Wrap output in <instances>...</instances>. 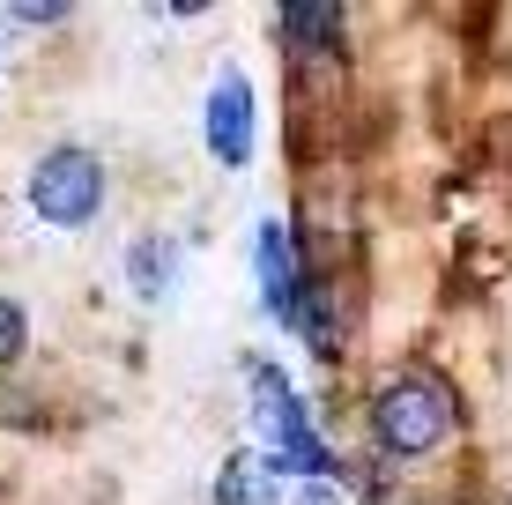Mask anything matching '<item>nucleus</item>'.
<instances>
[{
  "instance_id": "nucleus-1",
  "label": "nucleus",
  "mask_w": 512,
  "mask_h": 505,
  "mask_svg": "<svg viewBox=\"0 0 512 505\" xmlns=\"http://www.w3.org/2000/svg\"><path fill=\"white\" fill-rule=\"evenodd\" d=\"M372 439L386 446V454H431V446H446L453 439V394H446V379H431V372H401V379H386L379 387V402H372Z\"/></svg>"
},
{
  "instance_id": "nucleus-2",
  "label": "nucleus",
  "mask_w": 512,
  "mask_h": 505,
  "mask_svg": "<svg viewBox=\"0 0 512 505\" xmlns=\"http://www.w3.org/2000/svg\"><path fill=\"white\" fill-rule=\"evenodd\" d=\"M253 431L260 446H268V468L275 476H327V446L320 431H312L305 402H297V387L275 372V364H253Z\"/></svg>"
},
{
  "instance_id": "nucleus-3",
  "label": "nucleus",
  "mask_w": 512,
  "mask_h": 505,
  "mask_svg": "<svg viewBox=\"0 0 512 505\" xmlns=\"http://www.w3.org/2000/svg\"><path fill=\"white\" fill-rule=\"evenodd\" d=\"M30 208H38L45 223H60V231H82V223L104 208V164L90 149H45L38 171H30Z\"/></svg>"
},
{
  "instance_id": "nucleus-4",
  "label": "nucleus",
  "mask_w": 512,
  "mask_h": 505,
  "mask_svg": "<svg viewBox=\"0 0 512 505\" xmlns=\"http://www.w3.org/2000/svg\"><path fill=\"white\" fill-rule=\"evenodd\" d=\"M201 127H208V156H216V164H245V156H253V82H245L238 67L216 75Z\"/></svg>"
},
{
  "instance_id": "nucleus-5",
  "label": "nucleus",
  "mask_w": 512,
  "mask_h": 505,
  "mask_svg": "<svg viewBox=\"0 0 512 505\" xmlns=\"http://www.w3.org/2000/svg\"><path fill=\"white\" fill-rule=\"evenodd\" d=\"M253 275H260V298H268V312L282 327H297V305H305V283H297V246H290V231L268 216L253 231Z\"/></svg>"
},
{
  "instance_id": "nucleus-6",
  "label": "nucleus",
  "mask_w": 512,
  "mask_h": 505,
  "mask_svg": "<svg viewBox=\"0 0 512 505\" xmlns=\"http://www.w3.org/2000/svg\"><path fill=\"white\" fill-rule=\"evenodd\" d=\"M282 476L268 468V454H231L216 468V505H275Z\"/></svg>"
},
{
  "instance_id": "nucleus-7",
  "label": "nucleus",
  "mask_w": 512,
  "mask_h": 505,
  "mask_svg": "<svg viewBox=\"0 0 512 505\" xmlns=\"http://www.w3.org/2000/svg\"><path fill=\"white\" fill-rule=\"evenodd\" d=\"M282 38L290 45H334L342 38V8H334V0H290V8H282Z\"/></svg>"
},
{
  "instance_id": "nucleus-8",
  "label": "nucleus",
  "mask_w": 512,
  "mask_h": 505,
  "mask_svg": "<svg viewBox=\"0 0 512 505\" xmlns=\"http://www.w3.org/2000/svg\"><path fill=\"white\" fill-rule=\"evenodd\" d=\"M127 275H134L141 298H164L171 275H179V253H171V238H141V246L127 253Z\"/></svg>"
},
{
  "instance_id": "nucleus-9",
  "label": "nucleus",
  "mask_w": 512,
  "mask_h": 505,
  "mask_svg": "<svg viewBox=\"0 0 512 505\" xmlns=\"http://www.w3.org/2000/svg\"><path fill=\"white\" fill-rule=\"evenodd\" d=\"M23 335H30V327H23V305H15V298H0V364H15V357H23Z\"/></svg>"
},
{
  "instance_id": "nucleus-10",
  "label": "nucleus",
  "mask_w": 512,
  "mask_h": 505,
  "mask_svg": "<svg viewBox=\"0 0 512 505\" xmlns=\"http://www.w3.org/2000/svg\"><path fill=\"white\" fill-rule=\"evenodd\" d=\"M8 15H15V23H60L67 8H52V0H23V8H8Z\"/></svg>"
}]
</instances>
